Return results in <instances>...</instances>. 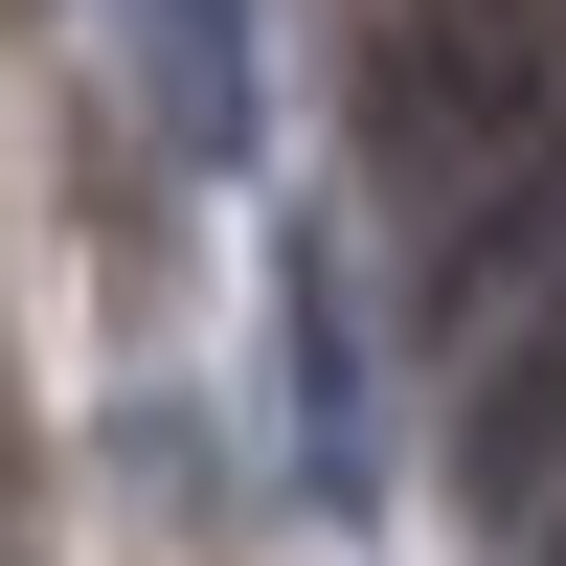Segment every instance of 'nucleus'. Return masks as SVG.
<instances>
[{
    "label": "nucleus",
    "mask_w": 566,
    "mask_h": 566,
    "mask_svg": "<svg viewBox=\"0 0 566 566\" xmlns=\"http://www.w3.org/2000/svg\"><path fill=\"white\" fill-rule=\"evenodd\" d=\"M544 566H566V476H544Z\"/></svg>",
    "instance_id": "423d86ee"
},
{
    "label": "nucleus",
    "mask_w": 566,
    "mask_h": 566,
    "mask_svg": "<svg viewBox=\"0 0 566 566\" xmlns=\"http://www.w3.org/2000/svg\"><path fill=\"white\" fill-rule=\"evenodd\" d=\"M295 476L363 499V363H340V272L295 250Z\"/></svg>",
    "instance_id": "39448f33"
},
{
    "label": "nucleus",
    "mask_w": 566,
    "mask_h": 566,
    "mask_svg": "<svg viewBox=\"0 0 566 566\" xmlns=\"http://www.w3.org/2000/svg\"><path fill=\"white\" fill-rule=\"evenodd\" d=\"M453 476H476L499 522H544V476H566V272H522V295H499V363H476Z\"/></svg>",
    "instance_id": "f03ea898"
},
{
    "label": "nucleus",
    "mask_w": 566,
    "mask_h": 566,
    "mask_svg": "<svg viewBox=\"0 0 566 566\" xmlns=\"http://www.w3.org/2000/svg\"><path fill=\"white\" fill-rule=\"evenodd\" d=\"M522 272H566V91H544V114L476 159V205L431 227V295H453V317H499Z\"/></svg>",
    "instance_id": "7ed1b4c3"
},
{
    "label": "nucleus",
    "mask_w": 566,
    "mask_h": 566,
    "mask_svg": "<svg viewBox=\"0 0 566 566\" xmlns=\"http://www.w3.org/2000/svg\"><path fill=\"white\" fill-rule=\"evenodd\" d=\"M544 91H566V0H408L363 45V159L386 181H476Z\"/></svg>",
    "instance_id": "f257e3e1"
},
{
    "label": "nucleus",
    "mask_w": 566,
    "mask_h": 566,
    "mask_svg": "<svg viewBox=\"0 0 566 566\" xmlns=\"http://www.w3.org/2000/svg\"><path fill=\"white\" fill-rule=\"evenodd\" d=\"M136 91L181 159H250V0H136Z\"/></svg>",
    "instance_id": "20e7f679"
}]
</instances>
